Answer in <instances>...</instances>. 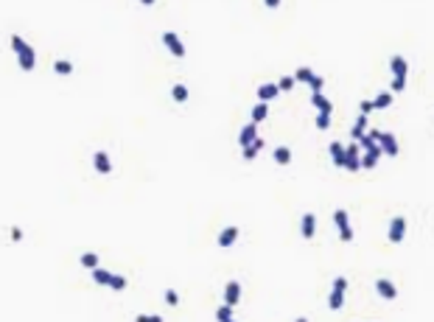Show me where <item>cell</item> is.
<instances>
[{
  "label": "cell",
  "instance_id": "6da1fadb",
  "mask_svg": "<svg viewBox=\"0 0 434 322\" xmlns=\"http://www.w3.org/2000/svg\"><path fill=\"white\" fill-rule=\"evenodd\" d=\"M11 48H14L17 53V62H20V68L26 70V73H31L34 68H37V53H34V48L26 42V39L20 37V34H14L11 37Z\"/></svg>",
  "mask_w": 434,
  "mask_h": 322
},
{
  "label": "cell",
  "instance_id": "7a4b0ae2",
  "mask_svg": "<svg viewBox=\"0 0 434 322\" xmlns=\"http://www.w3.org/2000/svg\"><path fill=\"white\" fill-rule=\"evenodd\" d=\"M334 222H336V227H339V238H342L344 244L348 241H353V227H350V216H348V210H334Z\"/></svg>",
  "mask_w": 434,
  "mask_h": 322
},
{
  "label": "cell",
  "instance_id": "3957f363",
  "mask_svg": "<svg viewBox=\"0 0 434 322\" xmlns=\"http://www.w3.org/2000/svg\"><path fill=\"white\" fill-rule=\"evenodd\" d=\"M163 45L168 48L171 56H177V59H182V56L188 53V51H185V42H182L180 34H174V31H165V34H163Z\"/></svg>",
  "mask_w": 434,
  "mask_h": 322
},
{
  "label": "cell",
  "instance_id": "277c9868",
  "mask_svg": "<svg viewBox=\"0 0 434 322\" xmlns=\"http://www.w3.org/2000/svg\"><path fill=\"white\" fill-rule=\"evenodd\" d=\"M386 238H389L392 244H401L403 238H406V216H395L389 222V232H386Z\"/></svg>",
  "mask_w": 434,
  "mask_h": 322
},
{
  "label": "cell",
  "instance_id": "5b68a950",
  "mask_svg": "<svg viewBox=\"0 0 434 322\" xmlns=\"http://www.w3.org/2000/svg\"><path fill=\"white\" fill-rule=\"evenodd\" d=\"M328 154H331V160H334L336 168H344V165H348V146H342L339 140H331Z\"/></svg>",
  "mask_w": 434,
  "mask_h": 322
},
{
  "label": "cell",
  "instance_id": "8992f818",
  "mask_svg": "<svg viewBox=\"0 0 434 322\" xmlns=\"http://www.w3.org/2000/svg\"><path fill=\"white\" fill-rule=\"evenodd\" d=\"M389 70H392V79L406 81V76H409V62L401 56V53H395V56L389 59Z\"/></svg>",
  "mask_w": 434,
  "mask_h": 322
},
{
  "label": "cell",
  "instance_id": "52a82bcc",
  "mask_svg": "<svg viewBox=\"0 0 434 322\" xmlns=\"http://www.w3.org/2000/svg\"><path fill=\"white\" fill-rule=\"evenodd\" d=\"M378 146H381L384 157H398V140L392 132H378Z\"/></svg>",
  "mask_w": 434,
  "mask_h": 322
},
{
  "label": "cell",
  "instance_id": "ba28073f",
  "mask_svg": "<svg viewBox=\"0 0 434 322\" xmlns=\"http://www.w3.org/2000/svg\"><path fill=\"white\" fill-rule=\"evenodd\" d=\"M258 140V123H244L241 126V132H238V146L241 148H247V146H252V143Z\"/></svg>",
  "mask_w": 434,
  "mask_h": 322
},
{
  "label": "cell",
  "instance_id": "9c48e42d",
  "mask_svg": "<svg viewBox=\"0 0 434 322\" xmlns=\"http://www.w3.org/2000/svg\"><path fill=\"white\" fill-rule=\"evenodd\" d=\"M348 171H361V146L359 143H350L348 146V165H344Z\"/></svg>",
  "mask_w": 434,
  "mask_h": 322
},
{
  "label": "cell",
  "instance_id": "30bf717a",
  "mask_svg": "<svg viewBox=\"0 0 434 322\" xmlns=\"http://www.w3.org/2000/svg\"><path fill=\"white\" fill-rule=\"evenodd\" d=\"M376 291H378V297H384V300H395V297H398L395 283H392V280H386V277H378V280H376Z\"/></svg>",
  "mask_w": 434,
  "mask_h": 322
},
{
  "label": "cell",
  "instance_id": "8fae6325",
  "mask_svg": "<svg viewBox=\"0 0 434 322\" xmlns=\"http://www.w3.org/2000/svg\"><path fill=\"white\" fill-rule=\"evenodd\" d=\"M300 232H302V238H308V241H311V238L317 235V216H314V213H302Z\"/></svg>",
  "mask_w": 434,
  "mask_h": 322
},
{
  "label": "cell",
  "instance_id": "7c38bea8",
  "mask_svg": "<svg viewBox=\"0 0 434 322\" xmlns=\"http://www.w3.org/2000/svg\"><path fill=\"white\" fill-rule=\"evenodd\" d=\"M280 95V87H277V81H266V84L258 87V101H264V104H269L272 98H277Z\"/></svg>",
  "mask_w": 434,
  "mask_h": 322
},
{
  "label": "cell",
  "instance_id": "4fadbf2b",
  "mask_svg": "<svg viewBox=\"0 0 434 322\" xmlns=\"http://www.w3.org/2000/svg\"><path fill=\"white\" fill-rule=\"evenodd\" d=\"M238 300H241V283L238 280H227V286H224V303L235 306Z\"/></svg>",
  "mask_w": 434,
  "mask_h": 322
},
{
  "label": "cell",
  "instance_id": "5bb4252c",
  "mask_svg": "<svg viewBox=\"0 0 434 322\" xmlns=\"http://www.w3.org/2000/svg\"><path fill=\"white\" fill-rule=\"evenodd\" d=\"M235 241H238V227H224L219 232V247L222 249H230Z\"/></svg>",
  "mask_w": 434,
  "mask_h": 322
},
{
  "label": "cell",
  "instance_id": "9a60e30c",
  "mask_svg": "<svg viewBox=\"0 0 434 322\" xmlns=\"http://www.w3.org/2000/svg\"><path fill=\"white\" fill-rule=\"evenodd\" d=\"M93 165H96L98 174H110V171H112L110 154H106V152H96V154H93Z\"/></svg>",
  "mask_w": 434,
  "mask_h": 322
},
{
  "label": "cell",
  "instance_id": "2e32d148",
  "mask_svg": "<svg viewBox=\"0 0 434 322\" xmlns=\"http://www.w3.org/2000/svg\"><path fill=\"white\" fill-rule=\"evenodd\" d=\"M266 118H269V104L258 101V104L252 106V112H249V121H252V123H264Z\"/></svg>",
  "mask_w": 434,
  "mask_h": 322
},
{
  "label": "cell",
  "instance_id": "e0dca14e",
  "mask_svg": "<svg viewBox=\"0 0 434 322\" xmlns=\"http://www.w3.org/2000/svg\"><path fill=\"white\" fill-rule=\"evenodd\" d=\"M311 106L317 112H334V104H331L322 93H311Z\"/></svg>",
  "mask_w": 434,
  "mask_h": 322
},
{
  "label": "cell",
  "instance_id": "ac0fdd59",
  "mask_svg": "<svg viewBox=\"0 0 434 322\" xmlns=\"http://www.w3.org/2000/svg\"><path fill=\"white\" fill-rule=\"evenodd\" d=\"M367 123H370V118H367V115H361V112H359V118H356L353 129H350V138H353V140H359L361 135H367Z\"/></svg>",
  "mask_w": 434,
  "mask_h": 322
},
{
  "label": "cell",
  "instance_id": "d6986e66",
  "mask_svg": "<svg viewBox=\"0 0 434 322\" xmlns=\"http://www.w3.org/2000/svg\"><path fill=\"white\" fill-rule=\"evenodd\" d=\"M272 160H275L277 165H289L291 163V148L289 146H277L275 152H272Z\"/></svg>",
  "mask_w": 434,
  "mask_h": 322
},
{
  "label": "cell",
  "instance_id": "ffe728a7",
  "mask_svg": "<svg viewBox=\"0 0 434 322\" xmlns=\"http://www.w3.org/2000/svg\"><path fill=\"white\" fill-rule=\"evenodd\" d=\"M381 157H384V152H364V154H361V168H367V171L376 168Z\"/></svg>",
  "mask_w": 434,
  "mask_h": 322
},
{
  "label": "cell",
  "instance_id": "44dd1931",
  "mask_svg": "<svg viewBox=\"0 0 434 322\" xmlns=\"http://www.w3.org/2000/svg\"><path fill=\"white\" fill-rule=\"evenodd\" d=\"M53 73L56 76H70L73 73V62H70V59H56V62H53Z\"/></svg>",
  "mask_w": 434,
  "mask_h": 322
},
{
  "label": "cell",
  "instance_id": "7402d4cb",
  "mask_svg": "<svg viewBox=\"0 0 434 322\" xmlns=\"http://www.w3.org/2000/svg\"><path fill=\"white\" fill-rule=\"evenodd\" d=\"M344 306V291L339 289H331V297H328V308L331 311H339V308Z\"/></svg>",
  "mask_w": 434,
  "mask_h": 322
},
{
  "label": "cell",
  "instance_id": "603a6c76",
  "mask_svg": "<svg viewBox=\"0 0 434 322\" xmlns=\"http://www.w3.org/2000/svg\"><path fill=\"white\" fill-rule=\"evenodd\" d=\"M188 95H191V93H188V87H185V84H174V87H171V98H174L177 104H185Z\"/></svg>",
  "mask_w": 434,
  "mask_h": 322
},
{
  "label": "cell",
  "instance_id": "cb8c5ba5",
  "mask_svg": "<svg viewBox=\"0 0 434 322\" xmlns=\"http://www.w3.org/2000/svg\"><path fill=\"white\" fill-rule=\"evenodd\" d=\"M230 319H233V306L222 303V306L216 308V322H230Z\"/></svg>",
  "mask_w": 434,
  "mask_h": 322
},
{
  "label": "cell",
  "instance_id": "d4e9b609",
  "mask_svg": "<svg viewBox=\"0 0 434 322\" xmlns=\"http://www.w3.org/2000/svg\"><path fill=\"white\" fill-rule=\"evenodd\" d=\"M81 266H84V269H98V255L96 252H81Z\"/></svg>",
  "mask_w": 434,
  "mask_h": 322
},
{
  "label": "cell",
  "instance_id": "484cf974",
  "mask_svg": "<svg viewBox=\"0 0 434 322\" xmlns=\"http://www.w3.org/2000/svg\"><path fill=\"white\" fill-rule=\"evenodd\" d=\"M93 280L96 283H101V286H110V280H112V272H106V269H93Z\"/></svg>",
  "mask_w": 434,
  "mask_h": 322
},
{
  "label": "cell",
  "instance_id": "4316f807",
  "mask_svg": "<svg viewBox=\"0 0 434 322\" xmlns=\"http://www.w3.org/2000/svg\"><path fill=\"white\" fill-rule=\"evenodd\" d=\"M373 104H376V110H386V106L392 104V93H378L376 98H373Z\"/></svg>",
  "mask_w": 434,
  "mask_h": 322
},
{
  "label": "cell",
  "instance_id": "83f0119b",
  "mask_svg": "<svg viewBox=\"0 0 434 322\" xmlns=\"http://www.w3.org/2000/svg\"><path fill=\"white\" fill-rule=\"evenodd\" d=\"M294 79H297V81H306V84H308V81L314 79V70H311V68H297V70H294Z\"/></svg>",
  "mask_w": 434,
  "mask_h": 322
},
{
  "label": "cell",
  "instance_id": "f1b7e54d",
  "mask_svg": "<svg viewBox=\"0 0 434 322\" xmlns=\"http://www.w3.org/2000/svg\"><path fill=\"white\" fill-rule=\"evenodd\" d=\"M328 126H331V112H317V129L325 132Z\"/></svg>",
  "mask_w": 434,
  "mask_h": 322
},
{
  "label": "cell",
  "instance_id": "f546056e",
  "mask_svg": "<svg viewBox=\"0 0 434 322\" xmlns=\"http://www.w3.org/2000/svg\"><path fill=\"white\" fill-rule=\"evenodd\" d=\"M294 76H283L280 81H277V87H280V93H289V90H294Z\"/></svg>",
  "mask_w": 434,
  "mask_h": 322
},
{
  "label": "cell",
  "instance_id": "4dcf8cb0",
  "mask_svg": "<svg viewBox=\"0 0 434 322\" xmlns=\"http://www.w3.org/2000/svg\"><path fill=\"white\" fill-rule=\"evenodd\" d=\"M110 289H115V291H123V289H126V277H123V275H112V280H110Z\"/></svg>",
  "mask_w": 434,
  "mask_h": 322
},
{
  "label": "cell",
  "instance_id": "1f68e13d",
  "mask_svg": "<svg viewBox=\"0 0 434 322\" xmlns=\"http://www.w3.org/2000/svg\"><path fill=\"white\" fill-rule=\"evenodd\" d=\"M258 152H261V148H255V146H247V148H241V157L247 160V163H252V160L258 157Z\"/></svg>",
  "mask_w": 434,
  "mask_h": 322
},
{
  "label": "cell",
  "instance_id": "d6a6232c",
  "mask_svg": "<svg viewBox=\"0 0 434 322\" xmlns=\"http://www.w3.org/2000/svg\"><path fill=\"white\" fill-rule=\"evenodd\" d=\"M373 110H376V104H373V98H364V101H361V104H359V112H361V115H370Z\"/></svg>",
  "mask_w": 434,
  "mask_h": 322
},
{
  "label": "cell",
  "instance_id": "836d02e7",
  "mask_svg": "<svg viewBox=\"0 0 434 322\" xmlns=\"http://www.w3.org/2000/svg\"><path fill=\"white\" fill-rule=\"evenodd\" d=\"M322 84H325V81H322V76H317V73H314V79L308 81V87H311L314 93H322Z\"/></svg>",
  "mask_w": 434,
  "mask_h": 322
},
{
  "label": "cell",
  "instance_id": "e575fe53",
  "mask_svg": "<svg viewBox=\"0 0 434 322\" xmlns=\"http://www.w3.org/2000/svg\"><path fill=\"white\" fill-rule=\"evenodd\" d=\"M135 322H163L157 317V314H138V317H135Z\"/></svg>",
  "mask_w": 434,
  "mask_h": 322
},
{
  "label": "cell",
  "instance_id": "d590c367",
  "mask_svg": "<svg viewBox=\"0 0 434 322\" xmlns=\"http://www.w3.org/2000/svg\"><path fill=\"white\" fill-rule=\"evenodd\" d=\"M165 303H168V306H177V303H180V294H177L174 289H168L165 291Z\"/></svg>",
  "mask_w": 434,
  "mask_h": 322
},
{
  "label": "cell",
  "instance_id": "8d00e7d4",
  "mask_svg": "<svg viewBox=\"0 0 434 322\" xmlns=\"http://www.w3.org/2000/svg\"><path fill=\"white\" fill-rule=\"evenodd\" d=\"M334 289H339V291H348V277H336V280H334Z\"/></svg>",
  "mask_w": 434,
  "mask_h": 322
},
{
  "label": "cell",
  "instance_id": "74e56055",
  "mask_svg": "<svg viewBox=\"0 0 434 322\" xmlns=\"http://www.w3.org/2000/svg\"><path fill=\"white\" fill-rule=\"evenodd\" d=\"M11 241H23V230L20 227H11Z\"/></svg>",
  "mask_w": 434,
  "mask_h": 322
},
{
  "label": "cell",
  "instance_id": "f35d334b",
  "mask_svg": "<svg viewBox=\"0 0 434 322\" xmlns=\"http://www.w3.org/2000/svg\"><path fill=\"white\" fill-rule=\"evenodd\" d=\"M264 6H266V9H277V6H280V0H264Z\"/></svg>",
  "mask_w": 434,
  "mask_h": 322
},
{
  "label": "cell",
  "instance_id": "ab89813d",
  "mask_svg": "<svg viewBox=\"0 0 434 322\" xmlns=\"http://www.w3.org/2000/svg\"><path fill=\"white\" fill-rule=\"evenodd\" d=\"M140 6H154V0H138Z\"/></svg>",
  "mask_w": 434,
  "mask_h": 322
},
{
  "label": "cell",
  "instance_id": "60d3db41",
  "mask_svg": "<svg viewBox=\"0 0 434 322\" xmlns=\"http://www.w3.org/2000/svg\"><path fill=\"white\" fill-rule=\"evenodd\" d=\"M294 322H308V319H306V317H297V319H294Z\"/></svg>",
  "mask_w": 434,
  "mask_h": 322
},
{
  "label": "cell",
  "instance_id": "b9f144b4",
  "mask_svg": "<svg viewBox=\"0 0 434 322\" xmlns=\"http://www.w3.org/2000/svg\"><path fill=\"white\" fill-rule=\"evenodd\" d=\"M230 322H235V319H230Z\"/></svg>",
  "mask_w": 434,
  "mask_h": 322
}]
</instances>
